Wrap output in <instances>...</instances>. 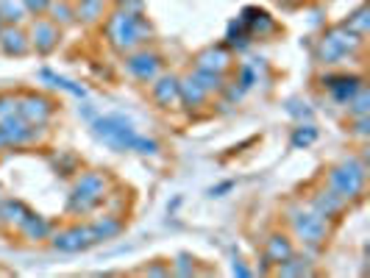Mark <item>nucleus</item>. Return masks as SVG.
Here are the masks:
<instances>
[{"label": "nucleus", "instance_id": "f257e3e1", "mask_svg": "<svg viewBox=\"0 0 370 278\" xmlns=\"http://www.w3.org/2000/svg\"><path fill=\"white\" fill-rule=\"evenodd\" d=\"M106 39L117 53H131L137 45L148 42L154 37V28L148 25V20L142 14H128L123 8L111 11L104 23Z\"/></svg>", "mask_w": 370, "mask_h": 278}, {"label": "nucleus", "instance_id": "f03ea898", "mask_svg": "<svg viewBox=\"0 0 370 278\" xmlns=\"http://www.w3.org/2000/svg\"><path fill=\"white\" fill-rule=\"evenodd\" d=\"M365 181H368V165L365 159H345L337 167L328 170V189H334L345 201H357L365 195Z\"/></svg>", "mask_w": 370, "mask_h": 278}, {"label": "nucleus", "instance_id": "7ed1b4c3", "mask_svg": "<svg viewBox=\"0 0 370 278\" xmlns=\"http://www.w3.org/2000/svg\"><path fill=\"white\" fill-rule=\"evenodd\" d=\"M92 131L95 137H101L109 148L114 151H131L134 148V139H137V131H134V122L123 114H106V117H95L92 120Z\"/></svg>", "mask_w": 370, "mask_h": 278}, {"label": "nucleus", "instance_id": "20e7f679", "mask_svg": "<svg viewBox=\"0 0 370 278\" xmlns=\"http://www.w3.org/2000/svg\"><path fill=\"white\" fill-rule=\"evenodd\" d=\"M292 228H295V234L304 239V245H307L309 251L320 248V245L326 242V236H328L326 220H323L320 215H315L312 209H298V212L292 215Z\"/></svg>", "mask_w": 370, "mask_h": 278}, {"label": "nucleus", "instance_id": "39448f33", "mask_svg": "<svg viewBox=\"0 0 370 278\" xmlns=\"http://www.w3.org/2000/svg\"><path fill=\"white\" fill-rule=\"evenodd\" d=\"M0 134L6 139V148H25L39 142V125H31L20 114H8L0 120Z\"/></svg>", "mask_w": 370, "mask_h": 278}, {"label": "nucleus", "instance_id": "423d86ee", "mask_svg": "<svg viewBox=\"0 0 370 278\" xmlns=\"http://www.w3.org/2000/svg\"><path fill=\"white\" fill-rule=\"evenodd\" d=\"M53 239V248L61 251V253H78V251H87L98 242L92 225H70V228H61L51 234Z\"/></svg>", "mask_w": 370, "mask_h": 278}, {"label": "nucleus", "instance_id": "0eeeda50", "mask_svg": "<svg viewBox=\"0 0 370 278\" xmlns=\"http://www.w3.org/2000/svg\"><path fill=\"white\" fill-rule=\"evenodd\" d=\"M125 70L137 78V81H154L161 72V56L154 51H131L125 56Z\"/></svg>", "mask_w": 370, "mask_h": 278}, {"label": "nucleus", "instance_id": "6e6552de", "mask_svg": "<svg viewBox=\"0 0 370 278\" xmlns=\"http://www.w3.org/2000/svg\"><path fill=\"white\" fill-rule=\"evenodd\" d=\"M17 114L23 120H28L31 125H48V120L53 117V103L42 95H25L23 101H17Z\"/></svg>", "mask_w": 370, "mask_h": 278}, {"label": "nucleus", "instance_id": "1a4fd4ad", "mask_svg": "<svg viewBox=\"0 0 370 278\" xmlns=\"http://www.w3.org/2000/svg\"><path fill=\"white\" fill-rule=\"evenodd\" d=\"M28 42H31V48L37 51V53H51L53 48L58 45V25L53 23V20H37L34 25H31V34H28Z\"/></svg>", "mask_w": 370, "mask_h": 278}, {"label": "nucleus", "instance_id": "9d476101", "mask_svg": "<svg viewBox=\"0 0 370 278\" xmlns=\"http://www.w3.org/2000/svg\"><path fill=\"white\" fill-rule=\"evenodd\" d=\"M345 206H348V201L340 198L334 189H320L317 195H312V201H309V209H312L315 215H320L323 220L340 217V215L345 212Z\"/></svg>", "mask_w": 370, "mask_h": 278}, {"label": "nucleus", "instance_id": "9b49d317", "mask_svg": "<svg viewBox=\"0 0 370 278\" xmlns=\"http://www.w3.org/2000/svg\"><path fill=\"white\" fill-rule=\"evenodd\" d=\"M320 81H323V87L328 89V95H331L337 103H348V98L362 87V78H359V75H323Z\"/></svg>", "mask_w": 370, "mask_h": 278}, {"label": "nucleus", "instance_id": "f8f14e48", "mask_svg": "<svg viewBox=\"0 0 370 278\" xmlns=\"http://www.w3.org/2000/svg\"><path fill=\"white\" fill-rule=\"evenodd\" d=\"M151 95L161 109H170L178 103V78L175 75H156L154 78V87H151Z\"/></svg>", "mask_w": 370, "mask_h": 278}, {"label": "nucleus", "instance_id": "ddd939ff", "mask_svg": "<svg viewBox=\"0 0 370 278\" xmlns=\"http://www.w3.org/2000/svg\"><path fill=\"white\" fill-rule=\"evenodd\" d=\"M0 51L6 56H25L31 51L28 34H23L17 25H3V31H0Z\"/></svg>", "mask_w": 370, "mask_h": 278}, {"label": "nucleus", "instance_id": "4468645a", "mask_svg": "<svg viewBox=\"0 0 370 278\" xmlns=\"http://www.w3.org/2000/svg\"><path fill=\"white\" fill-rule=\"evenodd\" d=\"M178 101L187 106V109H198V106H204L206 101H209V92L195 81V75L190 72L187 78H181L178 81Z\"/></svg>", "mask_w": 370, "mask_h": 278}, {"label": "nucleus", "instance_id": "2eb2a0df", "mask_svg": "<svg viewBox=\"0 0 370 278\" xmlns=\"http://www.w3.org/2000/svg\"><path fill=\"white\" fill-rule=\"evenodd\" d=\"M240 20L245 23V28H248L251 39H257V37L262 39V37H267V34H273V31H276V23L270 20V14H267V11H259V8H245Z\"/></svg>", "mask_w": 370, "mask_h": 278}, {"label": "nucleus", "instance_id": "dca6fc26", "mask_svg": "<svg viewBox=\"0 0 370 278\" xmlns=\"http://www.w3.org/2000/svg\"><path fill=\"white\" fill-rule=\"evenodd\" d=\"M17 231H20L28 242H42V239H48V236L53 234V222L45 220L42 215H34V212H31V215L23 220V225H20Z\"/></svg>", "mask_w": 370, "mask_h": 278}, {"label": "nucleus", "instance_id": "f3484780", "mask_svg": "<svg viewBox=\"0 0 370 278\" xmlns=\"http://www.w3.org/2000/svg\"><path fill=\"white\" fill-rule=\"evenodd\" d=\"M28 215H31V209L23 201H17V198H3L0 201V217H3L6 228H20Z\"/></svg>", "mask_w": 370, "mask_h": 278}, {"label": "nucleus", "instance_id": "a211bd4d", "mask_svg": "<svg viewBox=\"0 0 370 278\" xmlns=\"http://www.w3.org/2000/svg\"><path fill=\"white\" fill-rule=\"evenodd\" d=\"M231 64V56L226 48H206L195 56V67L201 70H211V72H223L226 67Z\"/></svg>", "mask_w": 370, "mask_h": 278}, {"label": "nucleus", "instance_id": "6ab92c4d", "mask_svg": "<svg viewBox=\"0 0 370 278\" xmlns=\"http://www.w3.org/2000/svg\"><path fill=\"white\" fill-rule=\"evenodd\" d=\"M290 253H295V251H292V242H290L284 234H273V236L264 242V259H267L270 265L284 262Z\"/></svg>", "mask_w": 370, "mask_h": 278}, {"label": "nucleus", "instance_id": "aec40b11", "mask_svg": "<svg viewBox=\"0 0 370 278\" xmlns=\"http://www.w3.org/2000/svg\"><path fill=\"white\" fill-rule=\"evenodd\" d=\"M104 203V198H98V195H87V192H70V198H67V212L70 215H90V212H95L98 206Z\"/></svg>", "mask_w": 370, "mask_h": 278}, {"label": "nucleus", "instance_id": "412c9836", "mask_svg": "<svg viewBox=\"0 0 370 278\" xmlns=\"http://www.w3.org/2000/svg\"><path fill=\"white\" fill-rule=\"evenodd\" d=\"M75 192H87V195H98L106 201V175L104 172H84L75 184H73Z\"/></svg>", "mask_w": 370, "mask_h": 278}, {"label": "nucleus", "instance_id": "4be33fe9", "mask_svg": "<svg viewBox=\"0 0 370 278\" xmlns=\"http://www.w3.org/2000/svg\"><path fill=\"white\" fill-rule=\"evenodd\" d=\"M273 273H276V276H309L312 270H309V259H307V256H295V253H290L284 262L276 265Z\"/></svg>", "mask_w": 370, "mask_h": 278}, {"label": "nucleus", "instance_id": "5701e85b", "mask_svg": "<svg viewBox=\"0 0 370 278\" xmlns=\"http://www.w3.org/2000/svg\"><path fill=\"white\" fill-rule=\"evenodd\" d=\"M123 228H125V222H123L120 215H104V217H98V220L92 222V231H95L98 242H101V239H111V236H117Z\"/></svg>", "mask_w": 370, "mask_h": 278}, {"label": "nucleus", "instance_id": "b1692460", "mask_svg": "<svg viewBox=\"0 0 370 278\" xmlns=\"http://www.w3.org/2000/svg\"><path fill=\"white\" fill-rule=\"evenodd\" d=\"M340 25H345L351 34H357V37H368V31H370V11H368V6H359L354 14H348V20H343Z\"/></svg>", "mask_w": 370, "mask_h": 278}, {"label": "nucleus", "instance_id": "393cba45", "mask_svg": "<svg viewBox=\"0 0 370 278\" xmlns=\"http://www.w3.org/2000/svg\"><path fill=\"white\" fill-rule=\"evenodd\" d=\"M73 8H75V17L81 23H98V20H104V0H78Z\"/></svg>", "mask_w": 370, "mask_h": 278}, {"label": "nucleus", "instance_id": "a878e982", "mask_svg": "<svg viewBox=\"0 0 370 278\" xmlns=\"http://www.w3.org/2000/svg\"><path fill=\"white\" fill-rule=\"evenodd\" d=\"M192 75H195V81H198L209 95H217V92L226 89V78H223V72H211V70H201V67H195Z\"/></svg>", "mask_w": 370, "mask_h": 278}, {"label": "nucleus", "instance_id": "bb28decb", "mask_svg": "<svg viewBox=\"0 0 370 278\" xmlns=\"http://www.w3.org/2000/svg\"><path fill=\"white\" fill-rule=\"evenodd\" d=\"M39 78H42V81H51L53 87H58V89H64V92H70V95H75V98H87V89H84L81 84H73L70 78L56 75L51 70H39Z\"/></svg>", "mask_w": 370, "mask_h": 278}, {"label": "nucleus", "instance_id": "cd10ccee", "mask_svg": "<svg viewBox=\"0 0 370 278\" xmlns=\"http://www.w3.org/2000/svg\"><path fill=\"white\" fill-rule=\"evenodd\" d=\"M48 14H51V20L56 25H70V23L75 20V8H73V3H67V0H51Z\"/></svg>", "mask_w": 370, "mask_h": 278}, {"label": "nucleus", "instance_id": "c85d7f7f", "mask_svg": "<svg viewBox=\"0 0 370 278\" xmlns=\"http://www.w3.org/2000/svg\"><path fill=\"white\" fill-rule=\"evenodd\" d=\"M23 14H25L23 3H14V0H0V20H3L6 25H17V23L23 20Z\"/></svg>", "mask_w": 370, "mask_h": 278}, {"label": "nucleus", "instance_id": "c756f323", "mask_svg": "<svg viewBox=\"0 0 370 278\" xmlns=\"http://www.w3.org/2000/svg\"><path fill=\"white\" fill-rule=\"evenodd\" d=\"M228 45L231 48H245L248 42H251V34H248V28H245V23L242 20H237V23H231L228 25Z\"/></svg>", "mask_w": 370, "mask_h": 278}, {"label": "nucleus", "instance_id": "7c9ffc66", "mask_svg": "<svg viewBox=\"0 0 370 278\" xmlns=\"http://www.w3.org/2000/svg\"><path fill=\"white\" fill-rule=\"evenodd\" d=\"M315 139H317L315 125H301V128H295V134H292V145H295V148H309Z\"/></svg>", "mask_w": 370, "mask_h": 278}, {"label": "nucleus", "instance_id": "2f4dec72", "mask_svg": "<svg viewBox=\"0 0 370 278\" xmlns=\"http://www.w3.org/2000/svg\"><path fill=\"white\" fill-rule=\"evenodd\" d=\"M131 151H137V153H142V156H154V153H159V142H154V139H148V137H140L137 134V139H134V148Z\"/></svg>", "mask_w": 370, "mask_h": 278}, {"label": "nucleus", "instance_id": "473e14b6", "mask_svg": "<svg viewBox=\"0 0 370 278\" xmlns=\"http://www.w3.org/2000/svg\"><path fill=\"white\" fill-rule=\"evenodd\" d=\"M254 84H257V72H254V67H251V64H242V67H240V89L248 92Z\"/></svg>", "mask_w": 370, "mask_h": 278}, {"label": "nucleus", "instance_id": "72a5a7b5", "mask_svg": "<svg viewBox=\"0 0 370 278\" xmlns=\"http://www.w3.org/2000/svg\"><path fill=\"white\" fill-rule=\"evenodd\" d=\"M20 3H23V8H25L28 14H34V17L48 14V6H51V0H20Z\"/></svg>", "mask_w": 370, "mask_h": 278}, {"label": "nucleus", "instance_id": "f704fd0d", "mask_svg": "<svg viewBox=\"0 0 370 278\" xmlns=\"http://www.w3.org/2000/svg\"><path fill=\"white\" fill-rule=\"evenodd\" d=\"M8 114H17V98L14 95H0V120L8 117Z\"/></svg>", "mask_w": 370, "mask_h": 278}, {"label": "nucleus", "instance_id": "c9c22d12", "mask_svg": "<svg viewBox=\"0 0 370 278\" xmlns=\"http://www.w3.org/2000/svg\"><path fill=\"white\" fill-rule=\"evenodd\" d=\"M368 125H370L368 114H365V117H354V134H359V137H368Z\"/></svg>", "mask_w": 370, "mask_h": 278}, {"label": "nucleus", "instance_id": "e433bc0d", "mask_svg": "<svg viewBox=\"0 0 370 278\" xmlns=\"http://www.w3.org/2000/svg\"><path fill=\"white\" fill-rule=\"evenodd\" d=\"M173 273H178V276H192V267H190V259H187V256H178V265L173 267Z\"/></svg>", "mask_w": 370, "mask_h": 278}, {"label": "nucleus", "instance_id": "4c0bfd02", "mask_svg": "<svg viewBox=\"0 0 370 278\" xmlns=\"http://www.w3.org/2000/svg\"><path fill=\"white\" fill-rule=\"evenodd\" d=\"M228 189H234V181H226V184H217V187H211L209 195H211V198H220V195H226Z\"/></svg>", "mask_w": 370, "mask_h": 278}, {"label": "nucleus", "instance_id": "58836bf2", "mask_svg": "<svg viewBox=\"0 0 370 278\" xmlns=\"http://www.w3.org/2000/svg\"><path fill=\"white\" fill-rule=\"evenodd\" d=\"M145 276H170V267H145Z\"/></svg>", "mask_w": 370, "mask_h": 278}, {"label": "nucleus", "instance_id": "ea45409f", "mask_svg": "<svg viewBox=\"0 0 370 278\" xmlns=\"http://www.w3.org/2000/svg\"><path fill=\"white\" fill-rule=\"evenodd\" d=\"M234 273H237V276H251V270L242 267V265H234Z\"/></svg>", "mask_w": 370, "mask_h": 278}, {"label": "nucleus", "instance_id": "a19ab883", "mask_svg": "<svg viewBox=\"0 0 370 278\" xmlns=\"http://www.w3.org/2000/svg\"><path fill=\"white\" fill-rule=\"evenodd\" d=\"M3 148H6V139H3V134H0V151H3Z\"/></svg>", "mask_w": 370, "mask_h": 278}, {"label": "nucleus", "instance_id": "79ce46f5", "mask_svg": "<svg viewBox=\"0 0 370 278\" xmlns=\"http://www.w3.org/2000/svg\"><path fill=\"white\" fill-rule=\"evenodd\" d=\"M287 3H290V6H295V3H301V0H287Z\"/></svg>", "mask_w": 370, "mask_h": 278}, {"label": "nucleus", "instance_id": "37998d69", "mask_svg": "<svg viewBox=\"0 0 370 278\" xmlns=\"http://www.w3.org/2000/svg\"><path fill=\"white\" fill-rule=\"evenodd\" d=\"M0 201H3V187H0Z\"/></svg>", "mask_w": 370, "mask_h": 278}, {"label": "nucleus", "instance_id": "c03bdc74", "mask_svg": "<svg viewBox=\"0 0 370 278\" xmlns=\"http://www.w3.org/2000/svg\"><path fill=\"white\" fill-rule=\"evenodd\" d=\"M3 25H6V23H3V20H0V31H3Z\"/></svg>", "mask_w": 370, "mask_h": 278}, {"label": "nucleus", "instance_id": "a18cd8bd", "mask_svg": "<svg viewBox=\"0 0 370 278\" xmlns=\"http://www.w3.org/2000/svg\"><path fill=\"white\" fill-rule=\"evenodd\" d=\"M0 228H3V217H0Z\"/></svg>", "mask_w": 370, "mask_h": 278}]
</instances>
